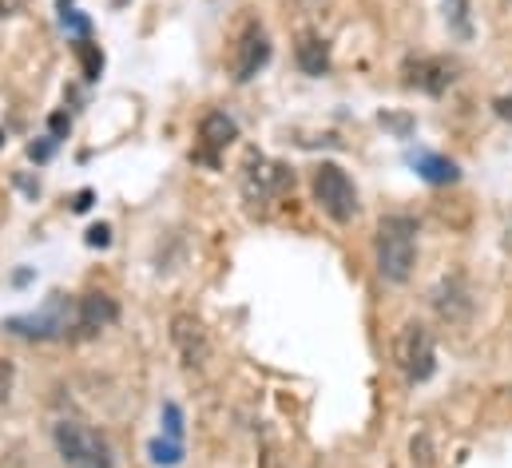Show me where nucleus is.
I'll list each match as a JSON object with an SVG mask.
<instances>
[{
  "mask_svg": "<svg viewBox=\"0 0 512 468\" xmlns=\"http://www.w3.org/2000/svg\"><path fill=\"white\" fill-rule=\"evenodd\" d=\"M239 139V119L227 112H207L199 119V139H195V163L219 167V155Z\"/></svg>",
  "mask_w": 512,
  "mask_h": 468,
  "instance_id": "f8f14e48",
  "label": "nucleus"
},
{
  "mask_svg": "<svg viewBox=\"0 0 512 468\" xmlns=\"http://www.w3.org/2000/svg\"><path fill=\"white\" fill-rule=\"evenodd\" d=\"M72 207H76V211H88V207H92V191H80V195H76V203H72Z\"/></svg>",
  "mask_w": 512,
  "mask_h": 468,
  "instance_id": "cd10ccee",
  "label": "nucleus"
},
{
  "mask_svg": "<svg viewBox=\"0 0 512 468\" xmlns=\"http://www.w3.org/2000/svg\"><path fill=\"white\" fill-rule=\"evenodd\" d=\"M393 365L409 385H425L437 373V342L425 322H405L393 334Z\"/></svg>",
  "mask_w": 512,
  "mask_h": 468,
  "instance_id": "39448f33",
  "label": "nucleus"
},
{
  "mask_svg": "<svg viewBox=\"0 0 512 468\" xmlns=\"http://www.w3.org/2000/svg\"><path fill=\"white\" fill-rule=\"evenodd\" d=\"M68 127H72V119L64 116V112H56V116H52V139H64Z\"/></svg>",
  "mask_w": 512,
  "mask_h": 468,
  "instance_id": "bb28decb",
  "label": "nucleus"
},
{
  "mask_svg": "<svg viewBox=\"0 0 512 468\" xmlns=\"http://www.w3.org/2000/svg\"><path fill=\"white\" fill-rule=\"evenodd\" d=\"M493 116L501 119V123H512V92H505V96L493 100Z\"/></svg>",
  "mask_w": 512,
  "mask_h": 468,
  "instance_id": "393cba45",
  "label": "nucleus"
},
{
  "mask_svg": "<svg viewBox=\"0 0 512 468\" xmlns=\"http://www.w3.org/2000/svg\"><path fill=\"white\" fill-rule=\"evenodd\" d=\"M159 421H163V437H171V441H183V409H179L175 401H163V409H159Z\"/></svg>",
  "mask_w": 512,
  "mask_h": 468,
  "instance_id": "6ab92c4d",
  "label": "nucleus"
},
{
  "mask_svg": "<svg viewBox=\"0 0 512 468\" xmlns=\"http://www.w3.org/2000/svg\"><path fill=\"white\" fill-rule=\"evenodd\" d=\"M445 20L453 28L457 40H469L473 36V16H469V0H445Z\"/></svg>",
  "mask_w": 512,
  "mask_h": 468,
  "instance_id": "dca6fc26",
  "label": "nucleus"
},
{
  "mask_svg": "<svg viewBox=\"0 0 512 468\" xmlns=\"http://www.w3.org/2000/svg\"><path fill=\"white\" fill-rule=\"evenodd\" d=\"M239 187H243V199L251 207H270L274 199H282V195L294 191V167L282 163V159H270L262 151H251L247 163H243Z\"/></svg>",
  "mask_w": 512,
  "mask_h": 468,
  "instance_id": "423d86ee",
  "label": "nucleus"
},
{
  "mask_svg": "<svg viewBox=\"0 0 512 468\" xmlns=\"http://www.w3.org/2000/svg\"><path fill=\"white\" fill-rule=\"evenodd\" d=\"M52 445L64 468H116V449L112 441L92 429L80 417H64L52 425Z\"/></svg>",
  "mask_w": 512,
  "mask_h": 468,
  "instance_id": "f03ea898",
  "label": "nucleus"
},
{
  "mask_svg": "<svg viewBox=\"0 0 512 468\" xmlns=\"http://www.w3.org/2000/svg\"><path fill=\"white\" fill-rule=\"evenodd\" d=\"M310 191H314V203L322 207V215H326L330 223H338V227H350V223L362 215V195H358L350 171L338 167V163H330V159H322V163L314 167Z\"/></svg>",
  "mask_w": 512,
  "mask_h": 468,
  "instance_id": "7ed1b4c3",
  "label": "nucleus"
},
{
  "mask_svg": "<svg viewBox=\"0 0 512 468\" xmlns=\"http://www.w3.org/2000/svg\"><path fill=\"white\" fill-rule=\"evenodd\" d=\"M417 242H421V223L405 211L382 215L374 231V266L389 286H405L417 270Z\"/></svg>",
  "mask_w": 512,
  "mask_h": 468,
  "instance_id": "f257e3e1",
  "label": "nucleus"
},
{
  "mask_svg": "<svg viewBox=\"0 0 512 468\" xmlns=\"http://www.w3.org/2000/svg\"><path fill=\"white\" fill-rule=\"evenodd\" d=\"M461 76V64L453 56H405L401 64V84L421 92V96H445Z\"/></svg>",
  "mask_w": 512,
  "mask_h": 468,
  "instance_id": "6e6552de",
  "label": "nucleus"
},
{
  "mask_svg": "<svg viewBox=\"0 0 512 468\" xmlns=\"http://www.w3.org/2000/svg\"><path fill=\"white\" fill-rule=\"evenodd\" d=\"M147 457H151V465H159V468L183 465V441H171V437H155V441L147 445Z\"/></svg>",
  "mask_w": 512,
  "mask_h": 468,
  "instance_id": "2eb2a0df",
  "label": "nucleus"
},
{
  "mask_svg": "<svg viewBox=\"0 0 512 468\" xmlns=\"http://www.w3.org/2000/svg\"><path fill=\"white\" fill-rule=\"evenodd\" d=\"M429 306H433V314H437L445 326H469V318H473V310H477V298H473L469 278H465L461 270L445 274V278L429 290Z\"/></svg>",
  "mask_w": 512,
  "mask_h": 468,
  "instance_id": "1a4fd4ad",
  "label": "nucleus"
},
{
  "mask_svg": "<svg viewBox=\"0 0 512 468\" xmlns=\"http://www.w3.org/2000/svg\"><path fill=\"white\" fill-rule=\"evenodd\" d=\"M12 385H16V365L8 357H0V401L12 397Z\"/></svg>",
  "mask_w": 512,
  "mask_h": 468,
  "instance_id": "412c9836",
  "label": "nucleus"
},
{
  "mask_svg": "<svg viewBox=\"0 0 512 468\" xmlns=\"http://www.w3.org/2000/svg\"><path fill=\"white\" fill-rule=\"evenodd\" d=\"M378 119H382V127H393L401 139H409V131H413V119H409V116H385V112H382Z\"/></svg>",
  "mask_w": 512,
  "mask_h": 468,
  "instance_id": "4be33fe9",
  "label": "nucleus"
},
{
  "mask_svg": "<svg viewBox=\"0 0 512 468\" xmlns=\"http://www.w3.org/2000/svg\"><path fill=\"white\" fill-rule=\"evenodd\" d=\"M274 56V44H270V32L258 16H247L231 40V52H227V72L235 84H251L258 72L270 64Z\"/></svg>",
  "mask_w": 512,
  "mask_h": 468,
  "instance_id": "0eeeda50",
  "label": "nucleus"
},
{
  "mask_svg": "<svg viewBox=\"0 0 512 468\" xmlns=\"http://www.w3.org/2000/svg\"><path fill=\"white\" fill-rule=\"evenodd\" d=\"M88 246H100V250H104V246H112V227H108V223L92 227V231H88Z\"/></svg>",
  "mask_w": 512,
  "mask_h": 468,
  "instance_id": "b1692460",
  "label": "nucleus"
},
{
  "mask_svg": "<svg viewBox=\"0 0 512 468\" xmlns=\"http://www.w3.org/2000/svg\"><path fill=\"white\" fill-rule=\"evenodd\" d=\"M294 64L302 76H326L330 72V44L322 32L314 28H302L298 40H294Z\"/></svg>",
  "mask_w": 512,
  "mask_h": 468,
  "instance_id": "ddd939ff",
  "label": "nucleus"
},
{
  "mask_svg": "<svg viewBox=\"0 0 512 468\" xmlns=\"http://www.w3.org/2000/svg\"><path fill=\"white\" fill-rule=\"evenodd\" d=\"M24 12V0H0V20H12Z\"/></svg>",
  "mask_w": 512,
  "mask_h": 468,
  "instance_id": "a878e982",
  "label": "nucleus"
},
{
  "mask_svg": "<svg viewBox=\"0 0 512 468\" xmlns=\"http://www.w3.org/2000/svg\"><path fill=\"white\" fill-rule=\"evenodd\" d=\"M409 167L429 183V187H453V183H461V167L449 159V155H441V151H413L409 155Z\"/></svg>",
  "mask_w": 512,
  "mask_h": 468,
  "instance_id": "4468645a",
  "label": "nucleus"
},
{
  "mask_svg": "<svg viewBox=\"0 0 512 468\" xmlns=\"http://www.w3.org/2000/svg\"><path fill=\"white\" fill-rule=\"evenodd\" d=\"M56 4H60V24H64V32H72L76 40H88V36H92V20H88L84 12H76L72 0H56Z\"/></svg>",
  "mask_w": 512,
  "mask_h": 468,
  "instance_id": "f3484780",
  "label": "nucleus"
},
{
  "mask_svg": "<svg viewBox=\"0 0 512 468\" xmlns=\"http://www.w3.org/2000/svg\"><path fill=\"white\" fill-rule=\"evenodd\" d=\"M56 143H60V139H52V135H48V139H40V143H32V147H28V159L44 163V159H48V155L56 151Z\"/></svg>",
  "mask_w": 512,
  "mask_h": 468,
  "instance_id": "5701e85b",
  "label": "nucleus"
},
{
  "mask_svg": "<svg viewBox=\"0 0 512 468\" xmlns=\"http://www.w3.org/2000/svg\"><path fill=\"white\" fill-rule=\"evenodd\" d=\"M171 346H175V357H179V365L187 373H203L207 369L211 338H207V326L195 314H187V310L171 314Z\"/></svg>",
  "mask_w": 512,
  "mask_h": 468,
  "instance_id": "9d476101",
  "label": "nucleus"
},
{
  "mask_svg": "<svg viewBox=\"0 0 512 468\" xmlns=\"http://www.w3.org/2000/svg\"><path fill=\"white\" fill-rule=\"evenodd\" d=\"M76 56H80V64H84V80H100V72H104V52H100L92 40H76Z\"/></svg>",
  "mask_w": 512,
  "mask_h": 468,
  "instance_id": "a211bd4d",
  "label": "nucleus"
},
{
  "mask_svg": "<svg viewBox=\"0 0 512 468\" xmlns=\"http://www.w3.org/2000/svg\"><path fill=\"white\" fill-rule=\"evenodd\" d=\"M120 318V306L112 294L104 290H88L76 298V330H72V342H92L100 338L104 330H112Z\"/></svg>",
  "mask_w": 512,
  "mask_h": 468,
  "instance_id": "9b49d317",
  "label": "nucleus"
},
{
  "mask_svg": "<svg viewBox=\"0 0 512 468\" xmlns=\"http://www.w3.org/2000/svg\"><path fill=\"white\" fill-rule=\"evenodd\" d=\"M4 330L16 334V338H24V342H64V338H72V330H76V298L56 290V294L44 298L40 310L8 318Z\"/></svg>",
  "mask_w": 512,
  "mask_h": 468,
  "instance_id": "20e7f679",
  "label": "nucleus"
},
{
  "mask_svg": "<svg viewBox=\"0 0 512 468\" xmlns=\"http://www.w3.org/2000/svg\"><path fill=\"white\" fill-rule=\"evenodd\" d=\"M0 143H4V131H0Z\"/></svg>",
  "mask_w": 512,
  "mask_h": 468,
  "instance_id": "c85d7f7f",
  "label": "nucleus"
},
{
  "mask_svg": "<svg viewBox=\"0 0 512 468\" xmlns=\"http://www.w3.org/2000/svg\"><path fill=\"white\" fill-rule=\"evenodd\" d=\"M258 468H286L282 465V449H278L274 441H262V449H258Z\"/></svg>",
  "mask_w": 512,
  "mask_h": 468,
  "instance_id": "aec40b11",
  "label": "nucleus"
}]
</instances>
